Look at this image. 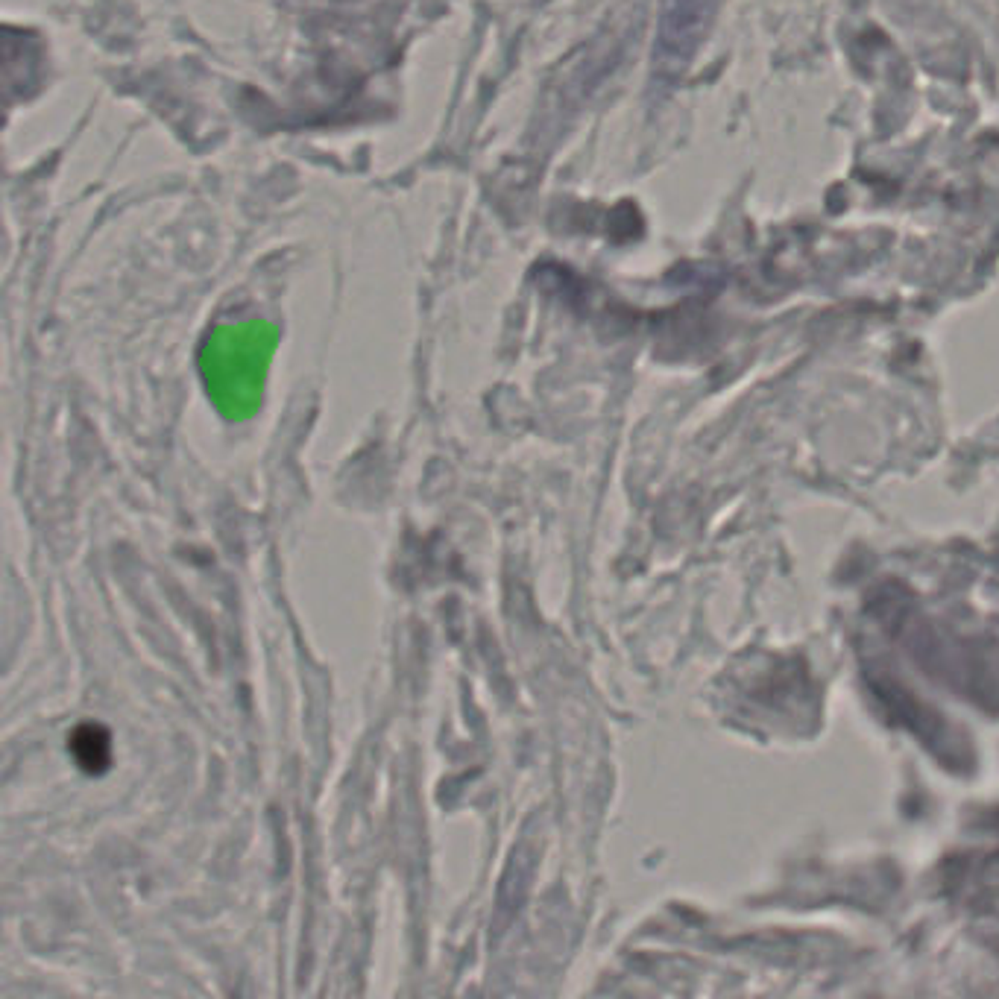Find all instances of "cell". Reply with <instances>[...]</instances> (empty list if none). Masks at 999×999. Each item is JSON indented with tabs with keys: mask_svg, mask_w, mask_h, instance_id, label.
Wrapping results in <instances>:
<instances>
[{
	"mask_svg": "<svg viewBox=\"0 0 999 999\" xmlns=\"http://www.w3.org/2000/svg\"><path fill=\"white\" fill-rule=\"evenodd\" d=\"M710 0H666L663 24L657 38V59L666 70H678L695 53L707 30Z\"/></svg>",
	"mask_w": 999,
	"mask_h": 999,
	"instance_id": "obj_1",
	"label": "cell"
}]
</instances>
